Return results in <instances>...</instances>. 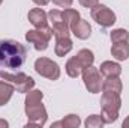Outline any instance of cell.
<instances>
[{
  "label": "cell",
  "instance_id": "obj_16",
  "mask_svg": "<svg viewBox=\"0 0 129 128\" xmlns=\"http://www.w3.org/2000/svg\"><path fill=\"white\" fill-rule=\"evenodd\" d=\"M64 69H66V74L69 75V77H72V78H77V77H80L81 75V72H83V65L80 63V60L77 59V56H74V57H71L68 62H66V66H64Z\"/></svg>",
  "mask_w": 129,
  "mask_h": 128
},
{
  "label": "cell",
  "instance_id": "obj_4",
  "mask_svg": "<svg viewBox=\"0 0 129 128\" xmlns=\"http://www.w3.org/2000/svg\"><path fill=\"white\" fill-rule=\"evenodd\" d=\"M53 27L50 26H45V27H39V29H32L26 33V41L33 44L35 50L38 51H44L48 48V44H50V39L53 38Z\"/></svg>",
  "mask_w": 129,
  "mask_h": 128
},
{
  "label": "cell",
  "instance_id": "obj_26",
  "mask_svg": "<svg viewBox=\"0 0 129 128\" xmlns=\"http://www.w3.org/2000/svg\"><path fill=\"white\" fill-rule=\"evenodd\" d=\"M9 127V122L5 121V119H0V128H8Z\"/></svg>",
  "mask_w": 129,
  "mask_h": 128
},
{
  "label": "cell",
  "instance_id": "obj_28",
  "mask_svg": "<svg viewBox=\"0 0 129 128\" xmlns=\"http://www.w3.org/2000/svg\"><path fill=\"white\" fill-rule=\"evenodd\" d=\"M2 3H3V0H0V5H2Z\"/></svg>",
  "mask_w": 129,
  "mask_h": 128
},
{
  "label": "cell",
  "instance_id": "obj_1",
  "mask_svg": "<svg viewBox=\"0 0 129 128\" xmlns=\"http://www.w3.org/2000/svg\"><path fill=\"white\" fill-rule=\"evenodd\" d=\"M27 59V50L14 39L0 41V66L6 69H20Z\"/></svg>",
  "mask_w": 129,
  "mask_h": 128
},
{
  "label": "cell",
  "instance_id": "obj_25",
  "mask_svg": "<svg viewBox=\"0 0 129 128\" xmlns=\"http://www.w3.org/2000/svg\"><path fill=\"white\" fill-rule=\"evenodd\" d=\"M33 3L38 5V6H47L50 3V0H33Z\"/></svg>",
  "mask_w": 129,
  "mask_h": 128
},
{
  "label": "cell",
  "instance_id": "obj_10",
  "mask_svg": "<svg viewBox=\"0 0 129 128\" xmlns=\"http://www.w3.org/2000/svg\"><path fill=\"white\" fill-rule=\"evenodd\" d=\"M27 18H29V21L32 23L36 29L48 26V14L42 8H33V9H30Z\"/></svg>",
  "mask_w": 129,
  "mask_h": 128
},
{
  "label": "cell",
  "instance_id": "obj_2",
  "mask_svg": "<svg viewBox=\"0 0 129 128\" xmlns=\"http://www.w3.org/2000/svg\"><path fill=\"white\" fill-rule=\"evenodd\" d=\"M44 94L38 89H30L26 94V116L27 124L26 127H44L47 122V110L42 104Z\"/></svg>",
  "mask_w": 129,
  "mask_h": 128
},
{
  "label": "cell",
  "instance_id": "obj_24",
  "mask_svg": "<svg viewBox=\"0 0 129 128\" xmlns=\"http://www.w3.org/2000/svg\"><path fill=\"white\" fill-rule=\"evenodd\" d=\"M53 3L54 5H57V6H60V8H71L72 6V3H74V0H53Z\"/></svg>",
  "mask_w": 129,
  "mask_h": 128
},
{
  "label": "cell",
  "instance_id": "obj_21",
  "mask_svg": "<svg viewBox=\"0 0 129 128\" xmlns=\"http://www.w3.org/2000/svg\"><path fill=\"white\" fill-rule=\"evenodd\" d=\"M84 125H86V128H101L105 125V122H104V119H102L101 115H90L86 119Z\"/></svg>",
  "mask_w": 129,
  "mask_h": 128
},
{
  "label": "cell",
  "instance_id": "obj_14",
  "mask_svg": "<svg viewBox=\"0 0 129 128\" xmlns=\"http://www.w3.org/2000/svg\"><path fill=\"white\" fill-rule=\"evenodd\" d=\"M111 54L117 60L129 59V44L128 42H114L111 47Z\"/></svg>",
  "mask_w": 129,
  "mask_h": 128
},
{
  "label": "cell",
  "instance_id": "obj_23",
  "mask_svg": "<svg viewBox=\"0 0 129 128\" xmlns=\"http://www.w3.org/2000/svg\"><path fill=\"white\" fill-rule=\"evenodd\" d=\"M78 2H80V5H81L83 8H87V9L95 8L98 3H99V0H78Z\"/></svg>",
  "mask_w": 129,
  "mask_h": 128
},
{
  "label": "cell",
  "instance_id": "obj_8",
  "mask_svg": "<svg viewBox=\"0 0 129 128\" xmlns=\"http://www.w3.org/2000/svg\"><path fill=\"white\" fill-rule=\"evenodd\" d=\"M83 81H84V86L86 89L90 92V94H99L101 92V75H99V69L95 68L93 65L89 66V68H84L83 72Z\"/></svg>",
  "mask_w": 129,
  "mask_h": 128
},
{
  "label": "cell",
  "instance_id": "obj_3",
  "mask_svg": "<svg viewBox=\"0 0 129 128\" xmlns=\"http://www.w3.org/2000/svg\"><path fill=\"white\" fill-rule=\"evenodd\" d=\"M101 107H102V119L105 124H113L119 119V110L122 107V98L119 94L104 92L101 98Z\"/></svg>",
  "mask_w": 129,
  "mask_h": 128
},
{
  "label": "cell",
  "instance_id": "obj_7",
  "mask_svg": "<svg viewBox=\"0 0 129 128\" xmlns=\"http://www.w3.org/2000/svg\"><path fill=\"white\" fill-rule=\"evenodd\" d=\"M90 15L102 27H111L116 23V14L105 5H99L98 3L95 8L90 9Z\"/></svg>",
  "mask_w": 129,
  "mask_h": 128
},
{
  "label": "cell",
  "instance_id": "obj_12",
  "mask_svg": "<svg viewBox=\"0 0 129 128\" xmlns=\"http://www.w3.org/2000/svg\"><path fill=\"white\" fill-rule=\"evenodd\" d=\"M99 72L104 77H119L122 74V66L117 63V62L105 60V62H102L101 66H99Z\"/></svg>",
  "mask_w": 129,
  "mask_h": 128
},
{
  "label": "cell",
  "instance_id": "obj_19",
  "mask_svg": "<svg viewBox=\"0 0 129 128\" xmlns=\"http://www.w3.org/2000/svg\"><path fill=\"white\" fill-rule=\"evenodd\" d=\"M60 122H62V127L63 128H78L81 125L80 116H78V115H74V113L68 115L63 121H60Z\"/></svg>",
  "mask_w": 129,
  "mask_h": 128
},
{
  "label": "cell",
  "instance_id": "obj_15",
  "mask_svg": "<svg viewBox=\"0 0 129 128\" xmlns=\"http://www.w3.org/2000/svg\"><path fill=\"white\" fill-rule=\"evenodd\" d=\"M14 91H15V88L9 81H6L3 78L0 80V107L9 102V99L14 95Z\"/></svg>",
  "mask_w": 129,
  "mask_h": 128
},
{
  "label": "cell",
  "instance_id": "obj_18",
  "mask_svg": "<svg viewBox=\"0 0 129 128\" xmlns=\"http://www.w3.org/2000/svg\"><path fill=\"white\" fill-rule=\"evenodd\" d=\"M110 38H111V42H128L129 39V32L125 29H114L113 32L110 33Z\"/></svg>",
  "mask_w": 129,
  "mask_h": 128
},
{
  "label": "cell",
  "instance_id": "obj_20",
  "mask_svg": "<svg viewBox=\"0 0 129 128\" xmlns=\"http://www.w3.org/2000/svg\"><path fill=\"white\" fill-rule=\"evenodd\" d=\"M62 15H63V20L68 26H71V24L75 23L78 18H81V17H80V12H78L77 9H72V8H66L63 12H62Z\"/></svg>",
  "mask_w": 129,
  "mask_h": 128
},
{
  "label": "cell",
  "instance_id": "obj_5",
  "mask_svg": "<svg viewBox=\"0 0 129 128\" xmlns=\"http://www.w3.org/2000/svg\"><path fill=\"white\" fill-rule=\"evenodd\" d=\"M0 77L6 81H9L15 89L17 92H21V94H27L30 89L35 88V80H33L30 75L24 74V72H17V74H11V72H0Z\"/></svg>",
  "mask_w": 129,
  "mask_h": 128
},
{
  "label": "cell",
  "instance_id": "obj_22",
  "mask_svg": "<svg viewBox=\"0 0 129 128\" xmlns=\"http://www.w3.org/2000/svg\"><path fill=\"white\" fill-rule=\"evenodd\" d=\"M48 21L51 23V27L56 26V24H60L63 23V15H62V11H57V9H51L48 12Z\"/></svg>",
  "mask_w": 129,
  "mask_h": 128
},
{
  "label": "cell",
  "instance_id": "obj_9",
  "mask_svg": "<svg viewBox=\"0 0 129 128\" xmlns=\"http://www.w3.org/2000/svg\"><path fill=\"white\" fill-rule=\"evenodd\" d=\"M69 29H71V33L78 39H87L92 35V27H90L89 21H86L83 18H78L75 23H72L69 26Z\"/></svg>",
  "mask_w": 129,
  "mask_h": 128
},
{
  "label": "cell",
  "instance_id": "obj_6",
  "mask_svg": "<svg viewBox=\"0 0 129 128\" xmlns=\"http://www.w3.org/2000/svg\"><path fill=\"white\" fill-rule=\"evenodd\" d=\"M35 71L41 75L45 77L48 80H59L60 77V66L56 63L54 60L48 59V57H39L35 62Z\"/></svg>",
  "mask_w": 129,
  "mask_h": 128
},
{
  "label": "cell",
  "instance_id": "obj_13",
  "mask_svg": "<svg viewBox=\"0 0 129 128\" xmlns=\"http://www.w3.org/2000/svg\"><path fill=\"white\" fill-rule=\"evenodd\" d=\"M72 41L69 36H60L56 38V45H54V53L59 57H64L71 50H72Z\"/></svg>",
  "mask_w": 129,
  "mask_h": 128
},
{
  "label": "cell",
  "instance_id": "obj_27",
  "mask_svg": "<svg viewBox=\"0 0 129 128\" xmlns=\"http://www.w3.org/2000/svg\"><path fill=\"white\" fill-rule=\"evenodd\" d=\"M122 127H123V128H129V116L126 118V119H125V121H123V124H122Z\"/></svg>",
  "mask_w": 129,
  "mask_h": 128
},
{
  "label": "cell",
  "instance_id": "obj_11",
  "mask_svg": "<svg viewBox=\"0 0 129 128\" xmlns=\"http://www.w3.org/2000/svg\"><path fill=\"white\" fill-rule=\"evenodd\" d=\"M102 92H111V94H122L123 89V83L119 77H105L102 86H101Z\"/></svg>",
  "mask_w": 129,
  "mask_h": 128
},
{
  "label": "cell",
  "instance_id": "obj_17",
  "mask_svg": "<svg viewBox=\"0 0 129 128\" xmlns=\"http://www.w3.org/2000/svg\"><path fill=\"white\" fill-rule=\"evenodd\" d=\"M77 59L80 60V63L83 65V68H89L92 66L95 62V54L92 50H87V48H83L77 53Z\"/></svg>",
  "mask_w": 129,
  "mask_h": 128
}]
</instances>
